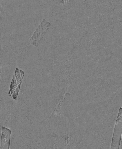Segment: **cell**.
I'll list each match as a JSON object with an SVG mask.
<instances>
[{
    "mask_svg": "<svg viewBox=\"0 0 122 149\" xmlns=\"http://www.w3.org/2000/svg\"><path fill=\"white\" fill-rule=\"evenodd\" d=\"M51 25L49 22L43 19L30 38L31 43L37 47Z\"/></svg>",
    "mask_w": 122,
    "mask_h": 149,
    "instance_id": "cell-1",
    "label": "cell"
},
{
    "mask_svg": "<svg viewBox=\"0 0 122 149\" xmlns=\"http://www.w3.org/2000/svg\"><path fill=\"white\" fill-rule=\"evenodd\" d=\"M11 134L10 129L2 127L0 149H10Z\"/></svg>",
    "mask_w": 122,
    "mask_h": 149,
    "instance_id": "cell-2",
    "label": "cell"
},
{
    "mask_svg": "<svg viewBox=\"0 0 122 149\" xmlns=\"http://www.w3.org/2000/svg\"><path fill=\"white\" fill-rule=\"evenodd\" d=\"M65 94L66 93L62 96L61 100L56 107L52 115H53V114H59L60 113L61 105L64 99V97Z\"/></svg>",
    "mask_w": 122,
    "mask_h": 149,
    "instance_id": "cell-3",
    "label": "cell"
}]
</instances>
